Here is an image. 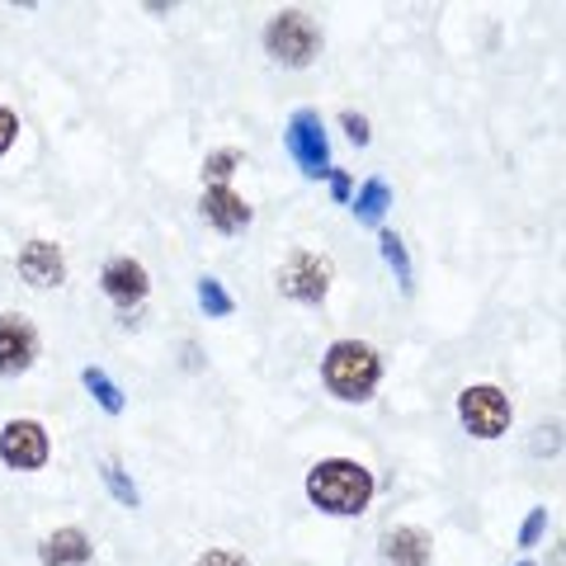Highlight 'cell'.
Returning a JSON list of instances; mask_svg holds the SVG:
<instances>
[{
  "label": "cell",
  "instance_id": "obj_20",
  "mask_svg": "<svg viewBox=\"0 0 566 566\" xmlns=\"http://www.w3.org/2000/svg\"><path fill=\"white\" fill-rule=\"evenodd\" d=\"M543 534H547V510L534 505V510L524 515V524H520V547H538Z\"/></svg>",
  "mask_w": 566,
  "mask_h": 566
},
{
  "label": "cell",
  "instance_id": "obj_14",
  "mask_svg": "<svg viewBox=\"0 0 566 566\" xmlns=\"http://www.w3.org/2000/svg\"><path fill=\"white\" fill-rule=\"evenodd\" d=\"M387 208H392V189H387V180H364L359 185V199H354V218H359V227H378L387 218Z\"/></svg>",
  "mask_w": 566,
  "mask_h": 566
},
{
  "label": "cell",
  "instance_id": "obj_8",
  "mask_svg": "<svg viewBox=\"0 0 566 566\" xmlns=\"http://www.w3.org/2000/svg\"><path fill=\"white\" fill-rule=\"evenodd\" d=\"M33 359H39V331L29 316L6 312L0 316V378H20Z\"/></svg>",
  "mask_w": 566,
  "mask_h": 566
},
{
  "label": "cell",
  "instance_id": "obj_24",
  "mask_svg": "<svg viewBox=\"0 0 566 566\" xmlns=\"http://www.w3.org/2000/svg\"><path fill=\"white\" fill-rule=\"evenodd\" d=\"M326 180H331V199H335V203H349V199H354V180H349L345 170H331Z\"/></svg>",
  "mask_w": 566,
  "mask_h": 566
},
{
  "label": "cell",
  "instance_id": "obj_5",
  "mask_svg": "<svg viewBox=\"0 0 566 566\" xmlns=\"http://www.w3.org/2000/svg\"><path fill=\"white\" fill-rule=\"evenodd\" d=\"M283 142H289L297 170L307 175V180H322L331 175V142H326V128H322V114L316 109H297L289 118V128H283Z\"/></svg>",
  "mask_w": 566,
  "mask_h": 566
},
{
  "label": "cell",
  "instance_id": "obj_23",
  "mask_svg": "<svg viewBox=\"0 0 566 566\" xmlns=\"http://www.w3.org/2000/svg\"><path fill=\"white\" fill-rule=\"evenodd\" d=\"M14 137H20V118H14V109H6V104H0V156L14 147Z\"/></svg>",
  "mask_w": 566,
  "mask_h": 566
},
{
  "label": "cell",
  "instance_id": "obj_25",
  "mask_svg": "<svg viewBox=\"0 0 566 566\" xmlns=\"http://www.w3.org/2000/svg\"><path fill=\"white\" fill-rule=\"evenodd\" d=\"M520 566H534V562H520Z\"/></svg>",
  "mask_w": 566,
  "mask_h": 566
},
{
  "label": "cell",
  "instance_id": "obj_16",
  "mask_svg": "<svg viewBox=\"0 0 566 566\" xmlns=\"http://www.w3.org/2000/svg\"><path fill=\"white\" fill-rule=\"evenodd\" d=\"M81 382L91 387V397H95L109 416H123V392H118V382L104 374V368H95V364H91V368H81Z\"/></svg>",
  "mask_w": 566,
  "mask_h": 566
},
{
  "label": "cell",
  "instance_id": "obj_22",
  "mask_svg": "<svg viewBox=\"0 0 566 566\" xmlns=\"http://www.w3.org/2000/svg\"><path fill=\"white\" fill-rule=\"evenodd\" d=\"M340 128L349 133V142H359V147H368V137H374V133H368V118H364V114H354V109L340 114Z\"/></svg>",
  "mask_w": 566,
  "mask_h": 566
},
{
  "label": "cell",
  "instance_id": "obj_19",
  "mask_svg": "<svg viewBox=\"0 0 566 566\" xmlns=\"http://www.w3.org/2000/svg\"><path fill=\"white\" fill-rule=\"evenodd\" d=\"M241 166V151L237 147H222V151H208V161H203V180H208V189L212 185H227L232 180V170Z\"/></svg>",
  "mask_w": 566,
  "mask_h": 566
},
{
  "label": "cell",
  "instance_id": "obj_15",
  "mask_svg": "<svg viewBox=\"0 0 566 566\" xmlns=\"http://www.w3.org/2000/svg\"><path fill=\"white\" fill-rule=\"evenodd\" d=\"M378 245H382V260L392 264V274L401 283V293H411L416 289V270H411V255H406V245L397 232H378Z\"/></svg>",
  "mask_w": 566,
  "mask_h": 566
},
{
  "label": "cell",
  "instance_id": "obj_12",
  "mask_svg": "<svg viewBox=\"0 0 566 566\" xmlns=\"http://www.w3.org/2000/svg\"><path fill=\"white\" fill-rule=\"evenodd\" d=\"M382 566H430V538H424V528H387L382 534Z\"/></svg>",
  "mask_w": 566,
  "mask_h": 566
},
{
  "label": "cell",
  "instance_id": "obj_1",
  "mask_svg": "<svg viewBox=\"0 0 566 566\" xmlns=\"http://www.w3.org/2000/svg\"><path fill=\"white\" fill-rule=\"evenodd\" d=\"M307 501L326 515H364L374 501V472L354 458H322L307 472Z\"/></svg>",
  "mask_w": 566,
  "mask_h": 566
},
{
  "label": "cell",
  "instance_id": "obj_7",
  "mask_svg": "<svg viewBox=\"0 0 566 566\" xmlns=\"http://www.w3.org/2000/svg\"><path fill=\"white\" fill-rule=\"evenodd\" d=\"M0 463L6 468H20V472H33L48 463V430L39 420H10L0 430Z\"/></svg>",
  "mask_w": 566,
  "mask_h": 566
},
{
  "label": "cell",
  "instance_id": "obj_4",
  "mask_svg": "<svg viewBox=\"0 0 566 566\" xmlns=\"http://www.w3.org/2000/svg\"><path fill=\"white\" fill-rule=\"evenodd\" d=\"M458 420L476 439H501L510 430V420H515V411H510V397L501 387L476 382V387H463V397H458Z\"/></svg>",
  "mask_w": 566,
  "mask_h": 566
},
{
  "label": "cell",
  "instance_id": "obj_11",
  "mask_svg": "<svg viewBox=\"0 0 566 566\" xmlns=\"http://www.w3.org/2000/svg\"><path fill=\"white\" fill-rule=\"evenodd\" d=\"M20 274L33 283V289H57V283H66V255H62V245L33 237L24 251H20Z\"/></svg>",
  "mask_w": 566,
  "mask_h": 566
},
{
  "label": "cell",
  "instance_id": "obj_9",
  "mask_svg": "<svg viewBox=\"0 0 566 566\" xmlns=\"http://www.w3.org/2000/svg\"><path fill=\"white\" fill-rule=\"evenodd\" d=\"M99 283H104V297H109L114 307H123V312H133L137 303H147V293H151L147 270H142V260H133V255H114L109 264H104Z\"/></svg>",
  "mask_w": 566,
  "mask_h": 566
},
{
  "label": "cell",
  "instance_id": "obj_17",
  "mask_svg": "<svg viewBox=\"0 0 566 566\" xmlns=\"http://www.w3.org/2000/svg\"><path fill=\"white\" fill-rule=\"evenodd\" d=\"M99 476H104V486H109V495H114V501H118V505H128V510H137V501H142V495H137V486L128 482V472H123V463H118V458H104V468H99Z\"/></svg>",
  "mask_w": 566,
  "mask_h": 566
},
{
  "label": "cell",
  "instance_id": "obj_3",
  "mask_svg": "<svg viewBox=\"0 0 566 566\" xmlns=\"http://www.w3.org/2000/svg\"><path fill=\"white\" fill-rule=\"evenodd\" d=\"M264 48L270 57H279L283 66H312L316 52H322V29L312 24V14L303 10H283L264 29Z\"/></svg>",
  "mask_w": 566,
  "mask_h": 566
},
{
  "label": "cell",
  "instance_id": "obj_10",
  "mask_svg": "<svg viewBox=\"0 0 566 566\" xmlns=\"http://www.w3.org/2000/svg\"><path fill=\"white\" fill-rule=\"evenodd\" d=\"M199 208H203L208 227H218V232H227V237H237V232H245V227H251V203H245L232 185H212V189H203Z\"/></svg>",
  "mask_w": 566,
  "mask_h": 566
},
{
  "label": "cell",
  "instance_id": "obj_6",
  "mask_svg": "<svg viewBox=\"0 0 566 566\" xmlns=\"http://www.w3.org/2000/svg\"><path fill=\"white\" fill-rule=\"evenodd\" d=\"M331 260L326 255H316V251H293L289 260H283V270H279V293L283 297H293V303H307L316 307L322 297L331 293Z\"/></svg>",
  "mask_w": 566,
  "mask_h": 566
},
{
  "label": "cell",
  "instance_id": "obj_21",
  "mask_svg": "<svg viewBox=\"0 0 566 566\" xmlns=\"http://www.w3.org/2000/svg\"><path fill=\"white\" fill-rule=\"evenodd\" d=\"M193 566H251V562H245L241 553H232V547H208V553Z\"/></svg>",
  "mask_w": 566,
  "mask_h": 566
},
{
  "label": "cell",
  "instance_id": "obj_18",
  "mask_svg": "<svg viewBox=\"0 0 566 566\" xmlns=\"http://www.w3.org/2000/svg\"><path fill=\"white\" fill-rule=\"evenodd\" d=\"M199 307H203L208 316H232V312H237V303H232V293H227V289H222V283H218V279H208V274L199 279Z\"/></svg>",
  "mask_w": 566,
  "mask_h": 566
},
{
  "label": "cell",
  "instance_id": "obj_2",
  "mask_svg": "<svg viewBox=\"0 0 566 566\" xmlns=\"http://www.w3.org/2000/svg\"><path fill=\"white\" fill-rule=\"evenodd\" d=\"M322 378L331 387V397L368 401L378 378H382V359H378V349L364 345V340H335L326 349V359H322Z\"/></svg>",
  "mask_w": 566,
  "mask_h": 566
},
{
  "label": "cell",
  "instance_id": "obj_13",
  "mask_svg": "<svg viewBox=\"0 0 566 566\" xmlns=\"http://www.w3.org/2000/svg\"><path fill=\"white\" fill-rule=\"evenodd\" d=\"M39 557H43V566H85L95 557V543L85 538V528L71 524V528H57V534L43 538Z\"/></svg>",
  "mask_w": 566,
  "mask_h": 566
}]
</instances>
